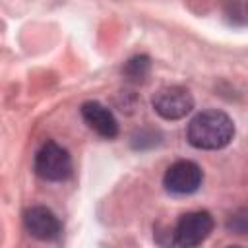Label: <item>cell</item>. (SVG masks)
I'll use <instances>...</instances> for the list:
<instances>
[{
    "instance_id": "cell-1",
    "label": "cell",
    "mask_w": 248,
    "mask_h": 248,
    "mask_svg": "<svg viewBox=\"0 0 248 248\" xmlns=\"http://www.w3.org/2000/svg\"><path fill=\"white\" fill-rule=\"evenodd\" d=\"M234 138V122L223 110H203L196 114L188 128L186 140L196 149H223Z\"/></svg>"
},
{
    "instance_id": "cell-2",
    "label": "cell",
    "mask_w": 248,
    "mask_h": 248,
    "mask_svg": "<svg viewBox=\"0 0 248 248\" xmlns=\"http://www.w3.org/2000/svg\"><path fill=\"white\" fill-rule=\"evenodd\" d=\"M33 167L35 172L48 182H62L72 174L70 153L56 141H46L39 147Z\"/></svg>"
},
{
    "instance_id": "cell-3",
    "label": "cell",
    "mask_w": 248,
    "mask_h": 248,
    "mask_svg": "<svg viewBox=\"0 0 248 248\" xmlns=\"http://www.w3.org/2000/svg\"><path fill=\"white\" fill-rule=\"evenodd\" d=\"M213 231V217L207 211L184 213L172 232V244L180 248H192L202 244Z\"/></svg>"
},
{
    "instance_id": "cell-4",
    "label": "cell",
    "mask_w": 248,
    "mask_h": 248,
    "mask_svg": "<svg viewBox=\"0 0 248 248\" xmlns=\"http://www.w3.org/2000/svg\"><path fill=\"white\" fill-rule=\"evenodd\" d=\"M153 110L165 120H180L194 108V97L186 87L169 85L161 87L151 99Z\"/></svg>"
},
{
    "instance_id": "cell-5",
    "label": "cell",
    "mask_w": 248,
    "mask_h": 248,
    "mask_svg": "<svg viewBox=\"0 0 248 248\" xmlns=\"http://www.w3.org/2000/svg\"><path fill=\"white\" fill-rule=\"evenodd\" d=\"M203 180V172L200 169L198 163L194 161H176L172 163L165 176H163V186L167 192L170 194H178V196H186V194H194Z\"/></svg>"
},
{
    "instance_id": "cell-6",
    "label": "cell",
    "mask_w": 248,
    "mask_h": 248,
    "mask_svg": "<svg viewBox=\"0 0 248 248\" xmlns=\"http://www.w3.org/2000/svg\"><path fill=\"white\" fill-rule=\"evenodd\" d=\"M23 227L31 236H35L39 240H54L62 232L60 219L45 205H33L29 209H25Z\"/></svg>"
},
{
    "instance_id": "cell-7",
    "label": "cell",
    "mask_w": 248,
    "mask_h": 248,
    "mask_svg": "<svg viewBox=\"0 0 248 248\" xmlns=\"http://www.w3.org/2000/svg\"><path fill=\"white\" fill-rule=\"evenodd\" d=\"M81 118L85 120V124L99 134L105 140H112L118 136V122L114 118V114L101 105L99 101H87L81 105Z\"/></svg>"
},
{
    "instance_id": "cell-8",
    "label": "cell",
    "mask_w": 248,
    "mask_h": 248,
    "mask_svg": "<svg viewBox=\"0 0 248 248\" xmlns=\"http://www.w3.org/2000/svg\"><path fill=\"white\" fill-rule=\"evenodd\" d=\"M149 68H151L149 56L140 54V56L130 58V60L124 64L122 76H124L126 81H130V83H141V81H145V78H147V74H149Z\"/></svg>"
},
{
    "instance_id": "cell-9",
    "label": "cell",
    "mask_w": 248,
    "mask_h": 248,
    "mask_svg": "<svg viewBox=\"0 0 248 248\" xmlns=\"http://www.w3.org/2000/svg\"><path fill=\"white\" fill-rule=\"evenodd\" d=\"M155 143H157L155 132H145V130L138 132V134L134 136V140H132V145H134L136 149H145V147H151V145H155Z\"/></svg>"
}]
</instances>
